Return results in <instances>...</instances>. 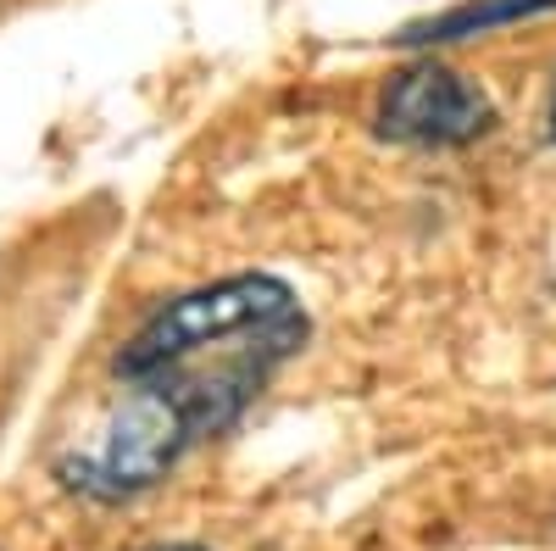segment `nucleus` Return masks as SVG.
Segmentation results:
<instances>
[{
	"label": "nucleus",
	"mask_w": 556,
	"mask_h": 551,
	"mask_svg": "<svg viewBox=\"0 0 556 551\" xmlns=\"http://www.w3.org/2000/svg\"><path fill=\"white\" fill-rule=\"evenodd\" d=\"M551 140H556V96H551Z\"/></svg>",
	"instance_id": "nucleus-5"
},
{
	"label": "nucleus",
	"mask_w": 556,
	"mask_h": 551,
	"mask_svg": "<svg viewBox=\"0 0 556 551\" xmlns=\"http://www.w3.org/2000/svg\"><path fill=\"white\" fill-rule=\"evenodd\" d=\"M151 551H206V546H151Z\"/></svg>",
	"instance_id": "nucleus-4"
},
{
	"label": "nucleus",
	"mask_w": 556,
	"mask_h": 551,
	"mask_svg": "<svg viewBox=\"0 0 556 551\" xmlns=\"http://www.w3.org/2000/svg\"><path fill=\"white\" fill-rule=\"evenodd\" d=\"M495 123L490 96L440 62H417L379 96V134L401 146H468Z\"/></svg>",
	"instance_id": "nucleus-2"
},
{
	"label": "nucleus",
	"mask_w": 556,
	"mask_h": 551,
	"mask_svg": "<svg viewBox=\"0 0 556 551\" xmlns=\"http://www.w3.org/2000/svg\"><path fill=\"white\" fill-rule=\"evenodd\" d=\"M540 12H556V0H468V7H451L429 23H417L401 34V45H429V39H462V34H490L501 23H523V17H540Z\"/></svg>",
	"instance_id": "nucleus-3"
},
{
	"label": "nucleus",
	"mask_w": 556,
	"mask_h": 551,
	"mask_svg": "<svg viewBox=\"0 0 556 551\" xmlns=\"http://www.w3.org/2000/svg\"><path fill=\"white\" fill-rule=\"evenodd\" d=\"M301 340L306 312L295 290L267 273H235L167 301L117 351L128 401L101 446L62 468L67 485L101 501L151 490L195 440L235 429L267 374L295 356Z\"/></svg>",
	"instance_id": "nucleus-1"
}]
</instances>
